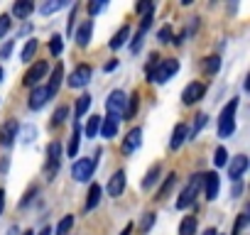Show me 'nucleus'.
Masks as SVG:
<instances>
[{
	"instance_id": "nucleus-55",
	"label": "nucleus",
	"mask_w": 250,
	"mask_h": 235,
	"mask_svg": "<svg viewBox=\"0 0 250 235\" xmlns=\"http://www.w3.org/2000/svg\"><path fill=\"white\" fill-rule=\"evenodd\" d=\"M3 208H5V191L0 189V213H3Z\"/></svg>"
},
{
	"instance_id": "nucleus-2",
	"label": "nucleus",
	"mask_w": 250,
	"mask_h": 235,
	"mask_svg": "<svg viewBox=\"0 0 250 235\" xmlns=\"http://www.w3.org/2000/svg\"><path fill=\"white\" fill-rule=\"evenodd\" d=\"M177 71H179V61H177V59H160V64H157V66H155V71L147 76V81H150V83L162 86V83H167Z\"/></svg>"
},
{
	"instance_id": "nucleus-8",
	"label": "nucleus",
	"mask_w": 250,
	"mask_h": 235,
	"mask_svg": "<svg viewBox=\"0 0 250 235\" xmlns=\"http://www.w3.org/2000/svg\"><path fill=\"white\" fill-rule=\"evenodd\" d=\"M91 76H93V69H91L88 64H79V66L74 69V74L66 78V83H69L71 88H83V86H88Z\"/></svg>"
},
{
	"instance_id": "nucleus-53",
	"label": "nucleus",
	"mask_w": 250,
	"mask_h": 235,
	"mask_svg": "<svg viewBox=\"0 0 250 235\" xmlns=\"http://www.w3.org/2000/svg\"><path fill=\"white\" fill-rule=\"evenodd\" d=\"M133 228H135V225H133V223H128V225L123 228V233H120V235H133Z\"/></svg>"
},
{
	"instance_id": "nucleus-24",
	"label": "nucleus",
	"mask_w": 250,
	"mask_h": 235,
	"mask_svg": "<svg viewBox=\"0 0 250 235\" xmlns=\"http://www.w3.org/2000/svg\"><path fill=\"white\" fill-rule=\"evenodd\" d=\"M79 145H81V125L74 123V133H71V137H69V157H76Z\"/></svg>"
},
{
	"instance_id": "nucleus-6",
	"label": "nucleus",
	"mask_w": 250,
	"mask_h": 235,
	"mask_svg": "<svg viewBox=\"0 0 250 235\" xmlns=\"http://www.w3.org/2000/svg\"><path fill=\"white\" fill-rule=\"evenodd\" d=\"M125 103H128V96H125L123 91H113V93H108V98H105L108 115H113V118H123Z\"/></svg>"
},
{
	"instance_id": "nucleus-12",
	"label": "nucleus",
	"mask_w": 250,
	"mask_h": 235,
	"mask_svg": "<svg viewBox=\"0 0 250 235\" xmlns=\"http://www.w3.org/2000/svg\"><path fill=\"white\" fill-rule=\"evenodd\" d=\"M18 135H20V123H18V120L3 123V128H0V145H3V147L15 145V137H18Z\"/></svg>"
},
{
	"instance_id": "nucleus-29",
	"label": "nucleus",
	"mask_w": 250,
	"mask_h": 235,
	"mask_svg": "<svg viewBox=\"0 0 250 235\" xmlns=\"http://www.w3.org/2000/svg\"><path fill=\"white\" fill-rule=\"evenodd\" d=\"M196 233V215H187L179 225V235H194Z\"/></svg>"
},
{
	"instance_id": "nucleus-47",
	"label": "nucleus",
	"mask_w": 250,
	"mask_h": 235,
	"mask_svg": "<svg viewBox=\"0 0 250 235\" xmlns=\"http://www.w3.org/2000/svg\"><path fill=\"white\" fill-rule=\"evenodd\" d=\"M13 47H15V39H10L8 44L0 47V59H8V57H10V52H13Z\"/></svg>"
},
{
	"instance_id": "nucleus-40",
	"label": "nucleus",
	"mask_w": 250,
	"mask_h": 235,
	"mask_svg": "<svg viewBox=\"0 0 250 235\" xmlns=\"http://www.w3.org/2000/svg\"><path fill=\"white\" fill-rule=\"evenodd\" d=\"M248 220H250V215L243 211V213H238V220H235V228H233V235H240V230L248 225Z\"/></svg>"
},
{
	"instance_id": "nucleus-42",
	"label": "nucleus",
	"mask_w": 250,
	"mask_h": 235,
	"mask_svg": "<svg viewBox=\"0 0 250 235\" xmlns=\"http://www.w3.org/2000/svg\"><path fill=\"white\" fill-rule=\"evenodd\" d=\"M152 18H155V10H150V13H145V18H143V22H140V30L138 32H147L150 30V25H152Z\"/></svg>"
},
{
	"instance_id": "nucleus-32",
	"label": "nucleus",
	"mask_w": 250,
	"mask_h": 235,
	"mask_svg": "<svg viewBox=\"0 0 250 235\" xmlns=\"http://www.w3.org/2000/svg\"><path fill=\"white\" fill-rule=\"evenodd\" d=\"M88 108H91V96H88V93L79 96V103H76V118H83V115L88 113Z\"/></svg>"
},
{
	"instance_id": "nucleus-19",
	"label": "nucleus",
	"mask_w": 250,
	"mask_h": 235,
	"mask_svg": "<svg viewBox=\"0 0 250 235\" xmlns=\"http://www.w3.org/2000/svg\"><path fill=\"white\" fill-rule=\"evenodd\" d=\"M32 13H35V3H30V0H20V3L13 5V15H15V20H27Z\"/></svg>"
},
{
	"instance_id": "nucleus-48",
	"label": "nucleus",
	"mask_w": 250,
	"mask_h": 235,
	"mask_svg": "<svg viewBox=\"0 0 250 235\" xmlns=\"http://www.w3.org/2000/svg\"><path fill=\"white\" fill-rule=\"evenodd\" d=\"M103 8H105V3H88V15L93 18V15H98Z\"/></svg>"
},
{
	"instance_id": "nucleus-16",
	"label": "nucleus",
	"mask_w": 250,
	"mask_h": 235,
	"mask_svg": "<svg viewBox=\"0 0 250 235\" xmlns=\"http://www.w3.org/2000/svg\"><path fill=\"white\" fill-rule=\"evenodd\" d=\"M218 189H221V181H218V174L211 172V174H204V194L208 201H213L218 196Z\"/></svg>"
},
{
	"instance_id": "nucleus-36",
	"label": "nucleus",
	"mask_w": 250,
	"mask_h": 235,
	"mask_svg": "<svg viewBox=\"0 0 250 235\" xmlns=\"http://www.w3.org/2000/svg\"><path fill=\"white\" fill-rule=\"evenodd\" d=\"M213 164H216V167H226V164H228V152H226L223 147H216V152H213Z\"/></svg>"
},
{
	"instance_id": "nucleus-20",
	"label": "nucleus",
	"mask_w": 250,
	"mask_h": 235,
	"mask_svg": "<svg viewBox=\"0 0 250 235\" xmlns=\"http://www.w3.org/2000/svg\"><path fill=\"white\" fill-rule=\"evenodd\" d=\"M62 78H64V66H62V64H57V66H54V71H52V76H49V83H47V91H49V96H54V93L59 91V86H62Z\"/></svg>"
},
{
	"instance_id": "nucleus-18",
	"label": "nucleus",
	"mask_w": 250,
	"mask_h": 235,
	"mask_svg": "<svg viewBox=\"0 0 250 235\" xmlns=\"http://www.w3.org/2000/svg\"><path fill=\"white\" fill-rule=\"evenodd\" d=\"M187 135H189V128H187L184 123H177V128H174V133H172V137H169V150H179V147L184 145Z\"/></svg>"
},
{
	"instance_id": "nucleus-41",
	"label": "nucleus",
	"mask_w": 250,
	"mask_h": 235,
	"mask_svg": "<svg viewBox=\"0 0 250 235\" xmlns=\"http://www.w3.org/2000/svg\"><path fill=\"white\" fill-rule=\"evenodd\" d=\"M10 25H13L10 15H0V39H3V37L10 32Z\"/></svg>"
},
{
	"instance_id": "nucleus-50",
	"label": "nucleus",
	"mask_w": 250,
	"mask_h": 235,
	"mask_svg": "<svg viewBox=\"0 0 250 235\" xmlns=\"http://www.w3.org/2000/svg\"><path fill=\"white\" fill-rule=\"evenodd\" d=\"M135 10L143 15V13H150V10H155V5H152V3H138V5H135Z\"/></svg>"
},
{
	"instance_id": "nucleus-37",
	"label": "nucleus",
	"mask_w": 250,
	"mask_h": 235,
	"mask_svg": "<svg viewBox=\"0 0 250 235\" xmlns=\"http://www.w3.org/2000/svg\"><path fill=\"white\" fill-rule=\"evenodd\" d=\"M172 37H174V32H172V25H165V27H160V32H157V39H160L162 44L172 42Z\"/></svg>"
},
{
	"instance_id": "nucleus-58",
	"label": "nucleus",
	"mask_w": 250,
	"mask_h": 235,
	"mask_svg": "<svg viewBox=\"0 0 250 235\" xmlns=\"http://www.w3.org/2000/svg\"><path fill=\"white\" fill-rule=\"evenodd\" d=\"M204 235H218V233H216V230H213V228H208V230H206V233H204Z\"/></svg>"
},
{
	"instance_id": "nucleus-33",
	"label": "nucleus",
	"mask_w": 250,
	"mask_h": 235,
	"mask_svg": "<svg viewBox=\"0 0 250 235\" xmlns=\"http://www.w3.org/2000/svg\"><path fill=\"white\" fill-rule=\"evenodd\" d=\"M218 69H221V57H216V54H213V57H206L204 71H206V74H216Z\"/></svg>"
},
{
	"instance_id": "nucleus-9",
	"label": "nucleus",
	"mask_w": 250,
	"mask_h": 235,
	"mask_svg": "<svg viewBox=\"0 0 250 235\" xmlns=\"http://www.w3.org/2000/svg\"><path fill=\"white\" fill-rule=\"evenodd\" d=\"M140 145H143V130H140V128H133L128 135H125V140H123V145H120V152H123L125 157H133V152H138Z\"/></svg>"
},
{
	"instance_id": "nucleus-54",
	"label": "nucleus",
	"mask_w": 250,
	"mask_h": 235,
	"mask_svg": "<svg viewBox=\"0 0 250 235\" xmlns=\"http://www.w3.org/2000/svg\"><path fill=\"white\" fill-rule=\"evenodd\" d=\"M240 191H243V184L235 181V186H233V196H240Z\"/></svg>"
},
{
	"instance_id": "nucleus-34",
	"label": "nucleus",
	"mask_w": 250,
	"mask_h": 235,
	"mask_svg": "<svg viewBox=\"0 0 250 235\" xmlns=\"http://www.w3.org/2000/svg\"><path fill=\"white\" fill-rule=\"evenodd\" d=\"M71 228H74V215H64L57 225V235H66Z\"/></svg>"
},
{
	"instance_id": "nucleus-21",
	"label": "nucleus",
	"mask_w": 250,
	"mask_h": 235,
	"mask_svg": "<svg viewBox=\"0 0 250 235\" xmlns=\"http://www.w3.org/2000/svg\"><path fill=\"white\" fill-rule=\"evenodd\" d=\"M128 37H130V27H128V25H123V27L113 35V39L108 42V47H110V49H120L125 42H128Z\"/></svg>"
},
{
	"instance_id": "nucleus-14",
	"label": "nucleus",
	"mask_w": 250,
	"mask_h": 235,
	"mask_svg": "<svg viewBox=\"0 0 250 235\" xmlns=\"http://www.w3.org/2000/svg\"><path fill=\"white\" fill-rule=\"evenodd\" d=\"M108 196L110 198H118V196H123V191H125V172L123 169H118L110 179H108Z\"/></svg>"
},
{
	"instance_id": "nucleus-59",
	"label": "nucleus",
	"mask_w": 250,
	"mask_h": 235,
	"mask_svg": "<svg viewBox=\"0 0 250 235\" xmlns=\"http://www.w3.org/2000/svg\"><path fill=\"white\" fill-rule=\"evenodd\" d=\"M0 81H3V66H0Z\"/></svg>"
},
{
	"instance_id": "nucleus-57",
	"label": "nucleus",
	"mask_w": 250,
	"mask_h": 235,
	"mask_svg": "<svg viewBox=\"0 0 250 235\" xmlns=\"http://www.w3.org/2000/svg\"><path fill=\"white\" fill-rule=\"evenodd\" d=\"M8 235H18V225H13V228L8 230Z\"/></svg>"
},
{
	"instance_id": "nucleus-52",
	"label": "nucleus",
	"mask_w": 250,
	"mask_h": 235,
	"mask_svg": "<svg viewBox=\"0 0 250 235\" xmlns=\"http://www.w3.org/2000/svg\"><path fill=\"white\" fill-rule=\"evenodd\" d=\"M8 164H10V159H8V157H3V159H0V172H3V174L8 172Z\"/></svg>"
},
{
	"instance_id": "nucleus-23",
	"label": "nucleus",
	"mask_w": 250,
	"mask_h": 235,
	"mask_svg": "<svg viewBox=\"0 0 250 235\" xmlns=\"http://www.w3.org/2000/svg\"><path fill=\"white\" fill-rule=\"evenodd\" d=\"M101 120H103L101 115H91V118H88V123H86V128L81 130V135H86V137L93 140V137L98 135V130H101Z\"/></svg>"
},
{
	"instance_id": "nucleus-44",
	"label": "nucleus",
	"mask_w": 250,
	"mask_h": 235,
	"mask_svg": "<svg viewBox=\"0 0 250 235\" xmlns=\"http://www.w3.org/2000/svg\"><path fill=\"white\" fill-rule=\"evenodd\" d=\"M35 135H37L35 125H25V133H22V142H25V145H30V142L35 140Z\"/></svg>"
},
{
	"instance_id": "nucleus-38",
	"label": "nucleus",
	"mask_w": 250,
	"mask_h": 235,
	"mask_svg": "<svg viewBox=\"0 0 250 235\" xmlns=\"http://www.w3.org/2000/svg\"><path fill=\"white\" fill-rule=\"evenodd\" d=\"M62 49H64V44H62V37H59V35H54V37L49 39V52H52L54 57H59V54H62Z\"/></svg>"
},
{
	"instance_id": "nucleus-17",
	"label": "nucleus",
	"mask_w": 250,
	"mask_h": 235,
	"mask_svg": "<svg viewBox=\"0 0 250 235\" xmlns=\"http://www.w3.org/2000/svg\"><path fill=\"white\" fill-rule=\"evenodd\" d=\"M91 32H93V20H83L76 30V44L79 47H88L91 42Z\"/></svg>"
},
{
	"instance_id": "nucleus-25",
	"label": "nucleus",
	"mask_w": 250,
	"mask_h": 235,
	"mask_svg": "<svg viewBox=\"0 0 250 235\" xmlns=\"http://www.w3.org/2000/svg\"><path fill=\"white\" fill-rule=\"evenodd\" d=\"M135 113H138V93H133L130 100L125 103V110H123V118H120V120H133Z\"/></svg>"
},
{
	"instance_id": "nucleus-45",
	"label": "nucleus",
	"mask_w": 250,
	"mask_h": 235,
	"mask_svg": "<svg viewBox=\"0 0 250 235\" xmlns=\"http://www.w3.org/2000/svg\"><path fill=\"white\" fill-rule=\"evenodd\" d=\"M76 10H79V5L74 3V8H71V13H69V22H66V35H74V20H76Z\"/></svg>"
},
{
	"instance_id": "nucleus-26",
	"label": "nucleus",
	"mask_w": 250,
	"mask_h": 235,
	"mask_svg": "<svg viewBox=\"0 0 250 235\" xmlns=\"http://www.w3.org/2000/svg\"><path fill=\"white\" fill-rule=\"evenodd\" d=\"M206 123H208V115H206V113H199V115H196V120H194V128H191V130H189V135H187V140L196 137V135L204 130V125H206Z\"/></svg>"
},
{
	"instance_id": "nucleus-28",
	"label": "nucleus",
	"mask_w": 250,
	"mask_h": 235,
	"mask_svg": "<svg viewBox=\"0 0 250 235\" xmlns=\"http://www.w3.org/2000/svg\"><path fill=\"white\" fill-rule=\"evenodd\" d=\"M174 184H177V174L172 172V174H167V179H165V184L160 186V191H157V196H155V198H160V201H162V198H167V194H169V189H172Z\"/></svg>"
},
{
	"instance_id": "nucleus-7",
	"label": "nucleus",
	"mask_w": 250,
	"mask_h": 235,
	"mask_svg": "<svg viewBox=\"0 0 250 235\" xmlns=\"http://www.w3.org/2000/svg\"><path fill=\"white\" fill-rule=\"evenodd\" d=\"M47 71H49V64H47V61H37L35 66H30V69H27V74H25L22 83H25L27 88H35V86H40V81L47 76Z\"/></svg>"
},
{
	"instance_id": "nucleus-60",
	"label": "nucleus",
	"mask_w": 250,
	"mask_h": 235,
	"mask_svg": "<svg viewBox=\"0 0 250 235\" xmlns=\"http://www.w3.org/2000/svg\"><path fill=\"white\" fill-rule=\"evenodd\" d=\"M22 235H35V233H32V230H27V233H22Z\"/></svg>"
},
{
	"instance_id": "nucleus-10",
	"label": "nucleus",
	"mask_w": 250,
	"mask_h": 235,
	"mask_svg": "<svg viewBox=\"0 0 250 235\" xmlns=\"http://www.w3.org/2000/svg\"><path fill=\"white\" fill-rule=\"evenodd\" d=\"M204 93H206V86H204L201 81H191V83H187V88L182 91V103H184V105L199 103V100L204 98Z\"/></svg>"
},
{
	"instance_id": "nucleus-27",
	"label": "nucleus",
	"mask_w": 250,
	"mask_h": 235,
	"mask_svg": "<svg viewBox=\"0 0 250 235\" xmlns=\"http://www.w3.org/2000/svg\"><path fill=\"white\" fill-rule=\"evenodd\" d=\"M160 172H162V169H160V164H155V167H152V169L145 174V179H143V189H145V191H147V189H152V186L157 184V179H160Z\"/></svg>"
},
{
	"instance_id": "nucleus-15",
	"label": "nucleus",
	"mask_w": 250,
	"mask_h": 235,
	"mask_svg": "<svg viewBox=\"0 0 250 235\" xmlns=\"http://www.w3.org/2000/svg\"><path fill=\"white\" fill-rule=\"evenodd\" d=\"M118 123H120V118H113V115L103 118V120H101V130H98V135H101L103 140H113V137L118 135Z\"/></svg>"
},
{
	"instance_id": "nucleus-11",
	"label": "nucleus",
	"mask_w": 250,
	"mask_h": 235,
	"mask_svg": "<svg viewBox=\"0 0 250 235\" xmlns=\"http://www.w3.org/2000/svg\"><path fill=\"white\" fill-rule=\"evenodd\" d=\"M248 157L245 155H235L230 162H228V179L230 181H240V176L248 172Z\"/></svg>"
},
{
	"instance_id": "nucleus-22",
	"label": "nucleus",
	"mask_w": 250,
	"mask_h": 235,
	"mask_svg": "<svg viewBox=\"0 0 250 235\" xmlns=\"http://www.w3.org/2000/svg\"><path fill=\"white\" fill-rule=\"evenodd\" d=\"M101 203V186L93 181L91 186H88V198H86V213H91L96 206Z\"/></svg>"
},
{
	"instance_id": "nucleus-4",
	"label": "nucleus",
	"mask_w": 250,
	"mask_h": 235,
	"mask_svg": "<svg viewBox=\"0 0 250 235\" xmlns=\"http://www.w3.org/2000/svg\"><path fill=\"white\" fill-rule=\"evenodd\" d=\"M59 159H62V142L54 140L47 145V167H44V176L52 181L59 172Z\"/></svg>"
},
{
	"instance_id": "nucleus-31",
	"label": "nucleus",
	"mask_w": 250,
	"mask_h": 235,
	"mask_svg": "<svg viewBox=\"0 0 250 235\" xmlns=\"http://www.w3.org/2000/svg\"><path fill=\"white\" fill-rule=\"evenodd\" d=\"M66 115H69V108H66V105H59V108L54 110V115H52V123H49V125H52V128H59V125L66 120Z\"/></svg>"
},
{
	"instance_id": "nucleus-1",
	"label": "nucleus",
	"mask_w": 250,
	"mask_h": 235,
	"mask_svg": "<svg viewBox=\"0 0 250 235\" xmlns=\"http://www.w3.org/2000/svg\"><path fill=\"white\" fill-rule=\"evenodd\" d=\"M235 108H238V98H230L218 115V137L223 140L235 133Z\"/></svg>"
},
{
	"instance_id": "nucleus-30",
	"label": "nucleus",
	"mask_w": 250,
	"mask_h": 235,
	"mask_svg": "<svg viewBox=\"0 0 250 235\" xmlns=\"http://www.w3.org/2000/svg\"><path fill=\"white\" fill-rule=\"evenodd\" d=\"M37 47H40V44H37V39H35V37H32V39H27V44H25V49H22V57H20V59H22L25 64H30V61H32V57H35V52H37Z\"/></svg>"
},
{
	"instance_id": "nucleus-39",
	"label": "nucleus",
	"mask_w": 250,
	"mask_h": 235,
	"mask_svg": "<svg viewBox=\"0 0 250 235\" xmlns=\"http://www.w3.org/2000/svg\"><path fill=\"white\" fill-rule=\"evenodd\" d=\"M155 223H157V215H155V213H145V215H143V223H140V230L147 233Z\"/></svg>"
},
{
	"instance_id": "nucleus-3",
	"label": "nucleus",
	"mask_w": 250,
	"mask_h": 235,
	"mask_svg": "<svg viewBox=\"0 0 250 235\" xmlns=\"http://www.w3.org/2000/svg\"><path fill=\"white\" fill-rule=\"evenodd\" d=\"M201 186H204V174H194V179L187 184V189H184V191H182V196L177 198V208H179V211L189 208V206L194 203L196 194L201 191Z\"/></svg>"
},
{
	"instance_id": "nucleus-13",
	"label": "nucleus",
	"mask_w": 250,
	"mask_h": 235,
	"mask_svg": "<svg viewBox=\"0 0 250 235\" xmlns=\"http://www.w3.org/2000/svg\"><path fill=\"white\" fill-rule=\"evenodd\" d=\"M49 98H52V96H49L47 86H35V88H32V93H30L27 108H30V110H40V108H44V105H47V100H49Z\"/></svg>"
},
{
	"instance_id": "nucleus-46",
	"label": "nucleus",
	"mask_w": 250,
	"mask_h": 235,
	"mask_svg": "<svg viewBox=\"0 0 250 235\" xmlns=\"http://www.w3.org/2000/svg\"><path fill=\"white\" fill-rule=\"evenodd\" d=\"M157 64H160V54H152V57H150V61H147V66H145V78L155 71V66H157Z\"/></svg>"
},
{
	"instance_id": "nucleus-43",
	"label": "nucleus",
	"mask_w": 250,
	"mask_h": 235,
	"mask_svg": "<svg viewBox=\"0 0 250 235\" xmlns=\"http://www.w3.org/2000/svg\"><path fill=\"white\" fill-rule=\"evenodd\" d=\"M143 42H145V35H143V32H138V35H135V39L130 42V52H133V54H138V52L143 49Z\"/></svg>"
},
{
	"instance_id": "nucleus-35",
	"label": "nucleus",
	"mask_w": 250,
	"mask_h": 235,
	"mask_svg": "<svg viewBox=\"0 0 250 235\" xmlns=\"http://www.w3.org/2000/svg\"><path fill=\"white\" fill-rule=\"evenodd\" d=\"M66 3H64V0H57V3H44L42 8H40V13L42 15H52V13H57V10H62Z\"/></svg>"
},
{
	"instance_id": "nucleus-49",
	"label": "nucleus",
	"mask_w": 250,
	"mask_h": 235,
	"mask_svg": "<svg viewBox=\"0 0 250 235\" xmlns=\"http://www.w3.org/2000/svg\"><path fill=\"white\" fill-rule=\"evenodd\" d=\"M35 194H37V186H32V189H27V194H25V198L20 201V206L25 208V206H27V203L32 201V196H35Z\"/></svg>"
},
{
	"instance_id": "nucleus-51",
	"label": "nucleus",
	"mask_w": 250,
	"mask_h": 235,
	"mask_svg": "<svg viewBox=\"0 0 250 235\" xmlns=\"http://www.w3.org/2000/svg\"><path fill=\"white\" fill-rule=\"evenodd\" d=\"M115 69H118V59H113V61H108V64L103 66V71H105V74H110V71H115Z\"/></svg>"
},
{
	"instance_id": "nucleus-5",
	"label": "nucleus",
	"mask_w": 250,
	"mask_h": 235,
	"mask_svg": "<svg viewBox=\"0 0 250 235\" xmlns=\"http://www.w3.org/2000/svg\"><path fill=\"white\" fill-rule=\"evenodd\" d=\"M96 167H98V159L93 157H83V159H79V162H74L71 164V176H74V181H88L91 176H93V172H96Z\"/></svg>"
},
{
	"instance_id": "nucleus-56",
	"label": "nucleus",
	"mask_w": 250,
	"mask_h": 235,
	"mask_svg": "<svg viewBox=\"0 0 250 235\" xmlns=\"http://www.w3.org/2000/svg\"><path fill=\"white\" fill-rule=\"evenodd\" d=\"M40 235H52V228H49V225H47V228H42V230H40Z\"/></svg>"
}]
</instances>
